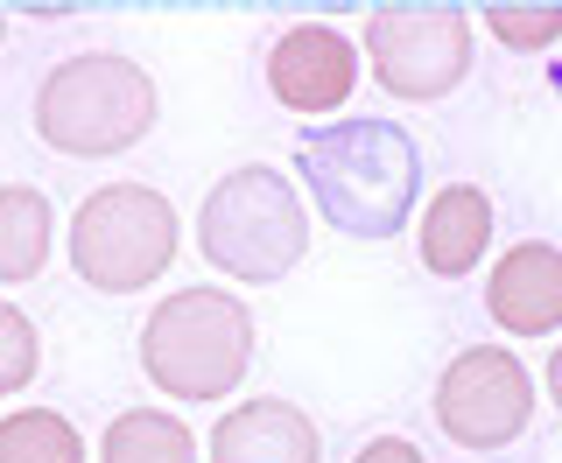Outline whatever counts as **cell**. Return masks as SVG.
<instances>
[{
	"label": "cell",
	"instance_id": "obj_19",
	"mask_svg": "<svg viewBox=\"0 0 562 463\" xmlns=\"http://www.w3.org/2000/svg\"><path fill=\"white\" fill-rule=\"evenodd\" d=\"M0 43H8V8H0Z\"/></svg>",
	"mask_w": 562,
	"mask_h": 463
},
{
	"label": "cell",
	"instance_id": "obj_11",
	"mask_svg": "<svg viewBox=\"0 0 562 463\" xmlns=\"http://www.w3.org/2000/svg\"><path fill=\"white\" fill-rule=\"evenodd\" d=\"M422 267H429L436 281H464L471 267L492 253V197L479 183H450L436 190L429 211H422Z\"/></svg>",
	"mask_w": 562,
	"mask_h": 463
},
{
	"label": "cell",
	"instance_id": "obj_9",
	"mask_svg": "<svg viewBox=\"0 0 562 463\" xmlns=\"http://www.w3.org/2000/svg\"><path fill=\"white\" fill-rule=\"evenodd\" d=\"M485 316L506 337H549L562 330V246L520 239L485 274Z\"/></svg>",
	"mask_w": 562,
	"mask_h": 463
},
{
	"label": "cell",
	"instance_id": "obj_10",
	"mask_svg": "<svg viewBox=\"0 0 562 463\" xmlns=\"http://www.w3.org/2000/svg\"><path fill=\"white\" fill-rule=\"evenodd\" d=\"M316 456H324L316 421L281 394L225 407V421L211 429V463H316Z\"/></svg>",
	"mask_w": 562,
	"mask_h": 463
},
{
	"label": "cell",
	"instance_id": "obj_12",
	"mask_svg": "<svg viewBox=\"0 0 562 463\" xmlns=\"http://www.w3.org/2000/svg\"><path fill=\"white\" fill-rule=\"evenodd\" d=\"M49 239H57V218H49L43 190H35V183H8V190H0V289L43 274Z\"/></svg>",
	"mask_w": 562,
	"mask_h": 463
},
{
	"label": "cell",
	"instance_id": "obj_4",
	"mask_svg": "<svg viewBox=\"0 0 562 463\" xmlns=\"http://www.w3.org/2000/svg\"><path fill=\"white\" fill-rule=\"evenodd\" d=\"M140 372L169 400H225L254 372V309L225 289H176L140 324Z\"/></svg>",
	"mask_w": 562,
	"mask_h": 463
},
{
	"label": "cell",
	"instance_id": "obj_15",
	"mask_svg": "<svg viewBox=\"0 0 562 463\" xmlns=\"http://www.w3.org/2000/svg\"><path fill=\"white\" fill-rule=\"evenodd\" d=\"M479 22L499 35L506 49H520V57H535V49H549L555 35H562V0H492V8L479 14Z\"/></svg>",
	"mask_w": 562,
	"mask_h": 463
},
{
	"label": "cell",
	"instance_id": "obj_3",
	"mask_svg": "<svg viewBox=\"0 0 562 463\" xmlns=\"http://www.w3.org/2000/svg\"><path fill=\"white\" fill-rule=\"evenodd\" d=\"M155 127V84L134 57L113 49H78V57L49 64L35 84V134L57 155L99 162V155L140 148Z\"/></svg>",
	"mask_w": 562,
	"mask_h": 463
},
{
	"label": "cell",
	"instance_id": "obj_7",
	"mask_svg": "<svg viewBox=\"0 0 562 463\" xmlns=\"http://www.w3.org/2000/svg\"><path fill=\"white\" fill-rule=\"evenodd\" d=\"M535 421V372L506 345H471L457 351L436 380V429L457 450H506Z\"/></svg>",
	"mask_w": 562,
	"mask_h": 463
},
{
	"label": "cell",
	"instance_id": "obj_1",
	"mask_svg": "<svg viewBox=\"0 0 562 463\" xmlns=\"http://www.w3.org/2000/svg\"><path fill=\"white\" fill-rule=\"evenodd\" d=\"M295 176H303V190L316 197V211L345 239H366V246L401 239L415 218V197H422L415 140L394 120H373V113L310 127L303 148H295Z\"/></svg>",
	"mask_w": 562,
	"mask_h": 463
},
{
	"label": "cell",
	"instance_id": "obj_14",
	"mask_svg": "<svg viewBox=\"0 0 562 463\" xmlns=\"http://www.w3.org/2000/svg\"><path fill=\"white\" fill-rule=\"evenodd\" d=\"M0 463H85V436L57 407H22L0 421Z\"/></svg>",
	"mask_w": 562,
	"mask_h": 463
},
{
	"label": "cell",
	"instance_id": "obj_8",
	"mask_svg": "<svg viewBox=\"0 0 562 463\" xmlns=\"http://www.w3.org/2000/svg\"><path fill=\"white\" fill-rule=\"evenodd\" d=\"M351 84H359V49L324 22L281 29V43L268 49V92L289 113H338Z\"/></svg>",
	"mask_w": 562,
	"mask_h": 463
},
{
	"label": "cell",
	"instance_id": "obj_16",
	"mask_svg": "<svg viewBox=\"0 0 562 463\" xmlns=\"http://www.w3.org/2000/svg\"><path fill=\"white\" fill-rule=\"evenodd\" d=\"M35 372H43V337H35V324L14 302H0V400L22 394Z\"/></svg>",
	"mask_w": 562,
	"mask_h": 463
},
{
	"label": "cell",
	"instance_id": "obj_18",
	"mask_svg": "<svg viewBox=\"0 0 562 463\" xmlns=\"http://www.w3.org/2000/svg\"><path fill=\"white\" fill-rule=\"evenodd\" d=\"M549 400L562 407V345H555V359H549Z\"/></svg>",
	"mask_w": 562,
	"mask_h": 463
},
{
	"label": "cell",
	"instance_id": "obj_6",
	"mask_svg": "<svg viewBox=\"0 0 562 463\" xmlns=\"http://www.w3.org/2000/svg\"><path fill=\"white\" fill-rule=\"evenodd\" d=\"M366 64H373V84L408 105L450 99L457 84L471 78V14L464 8H436V0H415V8H373L366 14Z\"/></svg>",
	"mask_w": 562,
	"mask_h": 463
},
{
	"label": "cell",
	"instance_id": "obj_5",
	"mask_svg": "<svg viewBox=\"0 0 562 463\" xmlns=\"http://www.w3.org/2000/svg\"><path fill=\"white\" fill-rule=\"evenodd\" d=\"M176 204L148 183H105L70 211V274L99 295H140L176 260Z\"/></svg>",
	"mask_w": 562,
	"mask_h": 463
},
{
	"label": "cell",
	"instance_id": "obj_17",
	"mask_svg": "<svg viewBox=\"0 0 562 463\" xmlns=\"http://www.w3.org/2000/svg\"><path fill=\"white\" fill-rule=\"evenodd\" d=\"M351 463H429V456H422L408 436H373V442H366V450L351 456Z\"/></svg>",
	"mask_w": 562,
	"mask_h": 463
},
{
	"label": "cell",
	"instance_id": "obj_13",
	"mask_svg": "<svg viewBox=\"0 0 562 463\" xmlns=\"http://www.w3.org/2000/svg\"><path fill=\"white\" fill-rule=\"evenodd\" d=\"M99 463H198V436L162 407H127L120 421H105Z\"/></svg>",
	"mask_w": 562,
	"mask_h": 463
},
{
	"label": "cell",
	"instance_id": "obj_2",
	"mask_svg": "<svg viewBox=\"0 0 562 463\" xmlns=\"http://www.w3.org/2000/svg\"><path fill=\"white\" fill-rule=\"evenodd\" d=\"M198 253L225 281H246V289H268V281L295 274L310 253V211L289 190V176L274 162L225 169L198 211Z\"/></svg>",
	"mask_w": 562,
	"mask_h": 463
}]
</instances>
